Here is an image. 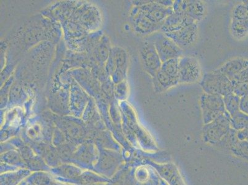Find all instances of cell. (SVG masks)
Returning <instances> with one entry per match:
<instances>
[{
  "label": "cell",
  "instance_id": "obj_16",
  "mask_svg": "<svg viewBox=\"0 0 248 185\" xmlns=\"http://www.w3.org/2000/svg\"><path fill=\"white\" fill-rule=\"evenodd\" d=\"M179 58L171 59L162 62L161 69L172 77L179 79Z\"/></svg>",
  "mask_w": 248,
  "mask_h": 185
},
{
  "label": "cell",
  "instance_id": "obj_1",
  "mask_svg": "<svg viewBox=\"0 0 248 185\" xmlns=\"http://www.w3.org/2000/svg\"><path fill=\"white\" fill-rule=\"evenodd\" d=\"M200 85L207 94H219L224 97L233 92V82L218 69L205 74Z\"/></svg>",
  "mask_w": 248,
  "mask_h": 185
},
{
  "label": "cell",
  "instance_id": "obj_7",
  "mask_svg": "<svg viewBox=\"0 0 248 185\" xmlns=\"http://www.w3.org/2000/svg\"><path fill=\"white\" fill-rule=\"evenodd\" d=\"M141 56L144 68L152 78H154L161 69L162 62L152 42L148 40L142 47Z\"/></svg>",
  "mask_w": 248,
  "mask_h": 185
},
{
  "label": "cell",
  "instance_id": "obj_2",
  "mask_svg": "<svg viewBox=\"0 0 248 185\" xmlns=\"http://www.w3.org/2000/svg\"><path fill=\"white\" fill-rule=\"evenodd\" d=\"M232 117L226 111L211 123L205 124L202 139L206 143L217 144L232 129Z\"/></svg>",
  "mask_w": 248,
  "mask_h": 185
},
{
  "label": "cell",
  "instance_id": "obj_11",
  "mask_svg": "<svg viewBox=\"0 0 248 185\" xmlns=\"http://www.w3.org/2000/svg\"><path fill=\"white\" fill-rule=\"evenodd\" d=\"M135 26L137 31L142 35H152L161 31L163 24L155 23L146 17L139 7L138 12L135 15Z\"/></svg>",
  "mask_w": 248,
  "mask_h": 185
},
{
  "label": "cell",
  "instance_id": "obj_19",
  "mask_svg": "<svg viewBox=\"0 0 248 185\" xmlns=\"http://www.w3.org/2000/svg\"><path fill=\"white\" fill-rule=\"evenodd\" d=\"M232 19L248 20V8L244 2L234 6L232 11Z\"/></svg>",
  "mask_w": 248,
  "mask_h": 185
},
{
  "label": "cell",
  "instance_id": "obj_12",
  "mask_svg": "<svg viewBox=\"0 0 248 185\" xmlns=\"http://www.w3.org/2000/svg\"><path fill=\"white\" fill-rule=\"evenodd\" d=\"M248 67V60L236 58L228 61L218 69L232 81Z\"/></svg>",
  "mask_w": 248,
  "mask_h": 185
},
{
  "label": "cell",
  "instance_id": "obj_5",
  "mask_svg": "<svg viewBox=\"0 0 248 185\" xmlns=\"http://www.w3.org/2000/svg\"><path fill=\"white\" fill-rule=\"evenodd\" d=\"M202 76L199 61L191 56H183L179 58V83L197 82Z\"/></svg>",
  "mask_w": 248,
  "mask_h": 185
},
{
  "label": "cell",
  "instance_id": "obj_21",
  "mask_svg": "<svg viewBox=\"0 0 248 185\" xmlns=\"http://www.w3.org/2000/svg\"><path fill=\"white\" fill-rule=\"evenodd\" d=\"M240 110L248 115V93L241 98Z\"/></svg>",
  "mask_w": 248,
  "mask_h": 185
},
{
  "label": "cell",
  "instance_id": "obj_22",
  "mask_svg": "<svg viewBox=\"0 0 248 185\" xmlns=\"http://www.w3.org/2000/svg\"><path fill=\"white\" fill-rule=\"evenodd\" d=\"M232 82H242L248 83V67L239 74Z\"/></svg>",
  "mask_w": 248,
  "mask_h": 185
},
{
  "label": "cell",
  "instance_id": "obj_20",
  "mask_svg": "<svg viewBox=\"0 0 248 185\" xmlns=\"http://www.w3.org/2000/svg\"><path fill=\"white\" fill-rule=\"evenodd\" d=\"M234 85L233 92L241 97L248 93V83L242 82H232Z\"/></svg>",
  "mask_w": 248,
  "mask_h": 185
},
{
  "label": "cell",
  "instance_id": "obj_6",
  "mask_svg": "<svg viewBox=\"0 0 248 185\" xmlns=\"http://www.w3.org/2000/svg\"><path fill=\"white\" fill-rule=\"evenodd\" d=\"M173 12L185 14L196 22L203 19L207 13L205 2L200 0H177L173 2Z\"/></svg>",
  "mask_w": 248,
  "mask_h": 185
},
{
  "label": "cell",
  "instance_id": "obj_14",
  "mask_svg": "<svg viewBox=\"0 0 248 185\" xmlns=\"http://www.w3.org/2000/svg\"><path fill=\"white\" fill-rule=\"evenodd\" d=\"M232 35L237 40H242L248 37V20L232 19L231 24Z\"/></svg>",
  "mask_w": 248,
  "mask_h": 185
},
{
  "label": "cell",
  "instance_id": "obj_8",
  "mask_svg": "<svg viewBox=\"0 0 248 185\" xmlns=\"http://www.w3.org/2000/svg\"><path fill=\"white\" fill-rule=\"evenodd\" d=\"M167 37L172 39L181 49L189 48L198 38V22L188 25L175 32L167 33Z\"/></svg>",
  "mask_w": 248,
  "mask_h": 185
},
{
  "label": "cell",
  "instance_id": "obj_15",
  "mask_svg": "<svg viewBox=\"0 0 248 185\" xmlns=\"http://www.w3.org/2000/svg\"><path fill=\"white\" fill-rule=\"evenodd\" d=\"M223 98H224L225 110L231 117L240 111L241 100L240 96L232 92Z\"/></svg>",
  "mask_w": 248,
  "mask_h": 185
},
{
  "label": "cell",
  "instance_id": "obj_18",
  "mask_svg": "<svg viewBox=\"0 0 248 185\" xmlns=\"http://www.w3.org/2000/svg\"><path fill=\"white\" fill-rule=\"evenodd\" d=\"M236 156L248 161V141L238 140L231 149Z\"/></svg>",
  "mask_w": 248,
  "mask_h": 185
},
{
  "label": "cell",
  "instance_id": "obj_13",
  "mask_svg": "<svg viewBox=\"0 0 248 185\" xmlns=\"http://www.w3.org/2000/svg\"><path fill=\"white\" fill-rule=\"evenodd\" d=\"M155 91L162 92L179 84V80L172 77L160 69L156 75L153 78Z\"/></svg>",
  "mask_w": 248,
  "mask_h": 185
},
{
  "label": "cell",
  "instance_id": "obj_9",
  "mask_svg": "<svg viewBox=\"0 0 248 185\" xmlns=\"http://www.w3.org/2000/svg\"><path fill=\"white\" fill-rule=\"evenodd\" d=\"M139 8L146 17L156 24H164L167 18L173 13L172 7H166L156 1H152Z\"/></svg>",
  "mask_w": 248,
  "mask_h": 185
},
{
  "label": "cell",
  "instance_id": "obj_23",
  "mask_svg": "<svg viewBox=\"0 0 248 185\" xmlns=\"http://www.w3.org/2000/svg\"><path fill=\"white\" fill-rule=\"evenodd\" d=\"M244 2V3L246 4V5L247 6V7L248 8V1H243Z\"/></svg>",
  "mask_w": 248,
  "mask_h": 185
},
{
  "label": "cell",
  "instance_id": "obj_17",
  "mask_svg": "<svg viewBox=\"0 0 248 185\" xmlns=\"http://www.w3.org/2000/svg\"><path fill=\"white\" fill-rule=\"evenodd\" d=\"M231 125L237 132L245 129L248 127V115L240 110L232 117Z\"/></svg>",
  "mask_w": 248,
  "mask_h": 185
},
{
  "label": "cell",
  "instance_id": "obj_3",
  "mask_svg": "<svg viewBox=\"0 0 248 185\" xmlns=\"http://www.w3.org/2000/svg\"><path fill=\"white\" fill-rule=\"evenodd\" d=\"M148 40L154 44L162 62L182 56L183 49L161 31L150 35Z\"/></svg>",
  "mask_w": 248,
  "mask_h": 185
},
{
  "label": "cell",
  "instance_id": "obj_10",
  "mask_svg": "<svg viewBox=\"0 0 248 185\" xmlns=\"http://www.w3.org/2000/svg\"><path fill=\"white\" fill-rule=\"evenodd\" d=\"M195 22L196 21L186 15L173 12L164 21L161 31L164 34L175 32Z\"/></svg>",
  "mask_w": 248,
  "mask_h": 185
},
{
  "label": "cell",
  "instance_id": "obj_4",
  "mask_svg": "<svg viewBox=\"0 0 248 185\" xmlns=\"http://www.w3.org/2000/svg\"><path fill=\"white\" fill-rule=\"evenodd\" d=\"M200 107L204 125L216 120L226 112L224 98L219 94H209L204 92L200 98Z\"/></svg>",
  "mask_w": 248,
  "mask_h": 185
}]
</instances>
